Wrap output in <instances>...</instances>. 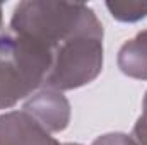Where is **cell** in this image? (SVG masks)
<instances>
[{"mask_svg":"<svg viewBox=\"0 0 147 145\" xmlns=\"http://www.w3.org/2000/svg\"><path fill=\"white\" fill-rule=\"evenodd\" d=\"M10 31L38 43L53 58V51L65 41L86 33H103V28L82 3L22 2L14 12Z\"/></svg>","mask_w":147,"mask_h":145,"instance_id":"6da1fadb","label":"cell"},{"mask_svg":"<svg viewBox=\"0 0 147 145\" xmlns=\"http://www.w3.org/2000/svg\"><path fill=\"white\" fill-rule=\"evenodd\" d=\"M103 33H86L53 51L51 68L45 79L50 89H74L91 82L103 65Z\"/></svg>","mask_w":147,"mask_h":145,"instance_id":"7a4b0ae2","label":"cell"},{"mask_svg":"<svg viewBox=\"0 0 147 145\" xmlns=\"http://www.w3.org/2000/svg\"><path fill=\"white\" fill-rule=\"evenodd\" d=\"M0 145H60L36 119L22 113L0 116Z\"/></svg>","mask_w":147,"mask_h":145,"instance_id":"3957f363","label":"cell"},{"mask_svg":"<svg viewBox=\"0 0 147 145\" xmlns=\"http://www.w3.org/2000/svg\"><path fill=\"white\" fill-rule=\"evenodd\" d=\"M24 109L46 132H60L69 123V103L55 91L39 92L26 104Z\"/></svg>","mask_w":147,"mask_h":145,"instance_id":"277c9868","label":"cell"},{"mask_svg":"<svg viewBox=\"0 0 147 145\" xmlns=\"http://www.w3.org/2000/svg\"><path fill=\"white\" fill-rule=\"evenodd\" d=\"M118 65L121 72L130 77L147 79V31L139 33L121 46Z\"/></svg>","mask_w":147,"mask_h":145,"instance_id":"5b68a950","label":"cell"},{"mask_svg":"<svg viewBox=\"0 0 147 145\" xmlns=\"http://www.w3.org/2000/svg\"><path fill=\"white\" fill-rule=\"evenodd\" d=\"M106 7L110 9L111 15L118 21L134 22L147 15V3L146 2H108Z\"/></svg>","mask_w":147,"mask_h":145,"instance_id":"8992f818","label":"cell"},{"mask_svg":"<svg viewBox=\"0 0 147 145\" xmlns=\"http://www.w3.org/2000/svg\"><path fill=\"white\" fill-rule=\"evenodd\" d=\"M134 137L137 140V145H147V94L144 99V113L134 128Z\"/></svg>","mask_w":147,"mask_h":145,"instance_id":"52a82bcc","label":"cell"},{"mask_svg":"<svg viewBox=\"0 0 147 145\" xmlns=\"http://www.w3.org/2000/svg\"><path fill=\"white\" fill-rule=\"evenodd\" d=\"M94 145H137V142H134L127 135L116 133V135H105V137L98 138Z\"/></svg>","mask_w":147,"mask_h":145,"instance_id":"ba28073f","label":"cell"},{"mask_svg":"<svg viewBox=\"0 0 147 145\" xmlns=\"http://www.w3.org/2000/svg\"><path fill=\"white\" fill-rule=\"evenodd\" d=\"M0 28H2V7H0ZM2 34V33H0Z\"/></svg>","mask_w":147,"mask_h":145,"instance_id":"9c48e42d","label":"cell"}]
</instances>
